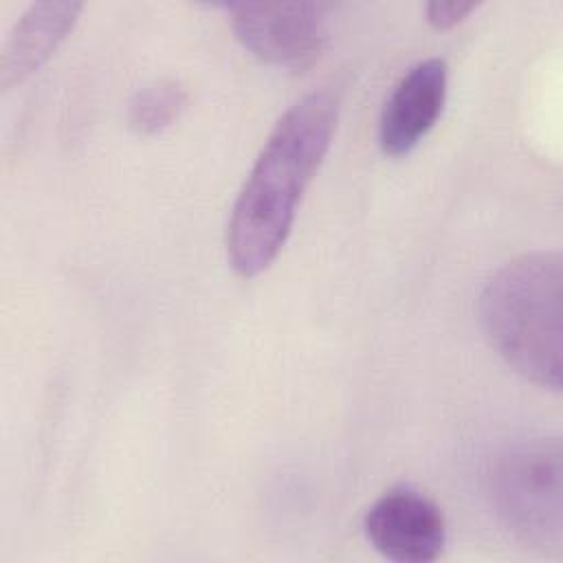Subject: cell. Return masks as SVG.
<instances>
[{
  "label": "cell",
  "instance_id": "1",
  "mask_svg": "<svg viewBox=\"0 0 563 563\" xmlns=\"http://www.w3.org/2000/svg\"><path fill=\"white\" fill-rule=\"evenodd\" d=\"M339 97L319 88L292 103L255 158L227 224V257L240 277L264 273L292 229L297 205L330 147Z\"/></svg>",
  "mask_w": 563,
  "mask_h": 563
},
{
  "label": "cell",
  "instance_id": "2",
  "mask_svg": "<svg viewBox=\"0 0 563 563\" xmlns=\"http://www.w3.org/2000/svg\"><path fill=\"white\" fill-rule=\"evenodd\" d=\"M479 323L504 363L532 385L563 383V260L523 253L497 268L479 295Z\"/></svg>",
  "mask_w": 563,
  "mask_h": 563
},
{
  "label": "cell",
  "instance_id": "3",
  "mask_svg": "<svg viewBox=\"0 0 563 563\" xmlns=\"http://www.w3.org/2000/svg\"><path fill=\"white\" fill-rule=\"evenodd\" d=\"M497 519L526 548L561 552L563 451L556 438L523 440L504 449L488 471Z\"/></svg>",
  "mask_w": 563,
  "mask_h": 563
},
{
  "label": "cell",
  "instance_id": "4",
  "mask_svg": "<svg viewBox=\"0 0 563 563\" xmlns=\"http://www.w3.org/2000/svg\"><path fill=\"white\" fill-rule=\"evenodd\" d=\"M231 29L255 57L279 68H308L325 48L328 18L319 2H242Z\"/></svg>",
  "mask_w": 563,
  "mask_h": 563
},
{
  "label": "cell",
  "instance_id": "5",
  "mask_svg": "<svg viewBox=\"0 0 563 563\" xmlns=\"http://www.w3.org/2000/svg\"><path fill=\"white\" fill-rule=\"evenodd\" d=\"M363 532L372 548L396 563H429L446 543L442 510L413 488H391L363 517Z\"/></svg>",
  "mask_w": 563,
  "mask_h": 563
},
{
  "label": "cell",
  "instance_id": "6",
  "mask_svg": "<svg viewBox=\"0 0 563 563\" xmlns=\"http://www.w3.org/2000/svg\"><path fill=\"white\" fill-rule=\"evenodd\" d=\"M446 81V62L440 57L413 64L398 79L378 121V143L387 156L409 154L435 125L444 108Z\"/></svg>",
  "mask_w": 563,
  "mask_h": 563
},
{
  "label": "cell",
  "instance_id": "7",
  "mask_svg": "<svg viewBox=\"0 0 563 563\" xmlns=\"http://www.w3.org/2000/svg\"><path fill=\"white\" fill-rule=\"evenodd\" d=\"M84 4L73 0L33 2L11 26L0 48V88L29 79L73 31Z\"/></svg>",
  "mask_w": 563,
  "mask_h": 563
},
{
  "label": "cell",
  "instance_id": "8",
  "mask_svg": "<svg viewBox=\"0 0 563 563\" xmlns=\"http://www.w3.org/2000/svg\"><path fill=\"white\" fill-rule=\"evenodd\" d=\"M187 92L174 79H154L139 88L128 103V123L139 134H158L185 110Z\"/></svg>",
  "mask_w": 563,
  "mask_h": 563
},
{
  "label": "cell",
  "instance_id": "9",
  "mask_svg": "<svg viewBox=\"0 0 563 563\" xmlns=\"http://www.w3.org/2000/svg\"><path fill=\"white\" fill-rule=\"evenodd\" d=\"M477 9V2H464V0H431L424 7L427 20L435 29H451L457 22H462L471 11Z\"/></svg>",
  "mask_w": 563,
  "mask_h": 563
}]
</instances>
